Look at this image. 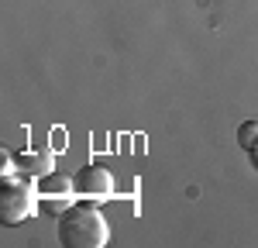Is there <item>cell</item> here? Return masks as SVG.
Wrapping results in <instances>:
<instances>
[{
    "label": "cell",
    "instance_id": "6da1fadb",
    "mask_svg": "<svg viewBox=\"0 0 258 248\" xmlns=\"http://www.w3.org/2000/svg\"><path fill=\"white\" fill-rule=\"evenodd\" d=\"M59 241L66 248H103L110 241V224L103 221L93 200H83V204L62 210Z\"/></svg>",
    "mask_w": 258,
    "mask_h": 248
},
{
    "label": "cell",
    "instance_id": "7a4b0ae2",
    "mask_svg": "<svg viewBox=\"0 0 258 248\" xmlns=\"http://www.w3.org/2000/svg\"><path fill=\"white\" fill-rule=\"evenodd\" d=\"M41 207V193H38V183H28L21 176H4L0 183V221L4 224H21L28 221L31 214H38Z\"/></svg>",
    "mask_w": 258,
    "mask_h": 248
},
{
    "label": "cell",
    "instance_id": "3957f363",
    "mask_svg": "<svg viewBox=\"0 0 258 248\" xmlns=\"http://www.w3.org/2000/svg\"><path fill=\"white\" fill-rule=\"evenodd\" d=\"M73 190H76V197L83 200H110L114 197V176L103 169V165H83L80 172L73 176Z\"/></svg>",
    "mask_w": 258,
    "mask_h": 248
},
{
    "label": "cell",
    "instance_id": "277c9868",
    "mask_svg": "<svg viewBox=\"0 0 258 248\" xmlns=\"http://www.w3.org/2000/svg\"><path fill=\"white\" fill-rule=\"evenodd\" d=\"M38 193H41V207H48L52 214H59L55 207L66 210V207H69V197H73L76 190H73V179H69V176H52V172H48L45 183H38Z\"/></svg>",
    "mask_w": 258,
    "mask_h": 248
},
{
    "label": "cell",
    "instance_id": "5b68a950",
    "mask_svg": "<svg viewBox=\"0 0 258 248\" xmlns=\"http://www.w3.org/2000/svg\"><path fill=\"white\" fill-rule=\"evenodd\" d=\"M14 165L18 169H24V172H31V176H48L52 172V155L48 152H21V155H14Z\"/></svg>",
    "mask_w": 258,
    "mask_h": 248
},
{
    "label": "cell",
    "instance_id": "8992f818",
    "mask_svg": "<svg viewBox=\"0 0 258 248\" xmlns=\"http://www.w3.org/2000/svg\"><path fill=\"white\" fill-rule=\"evenodd\" d=\"M238 145L244 152H251V155L258 152V121H244L238 128Z\"/></svg>",
    "mask_w": 258,
    "mask_h": 248
}]
</instances>
